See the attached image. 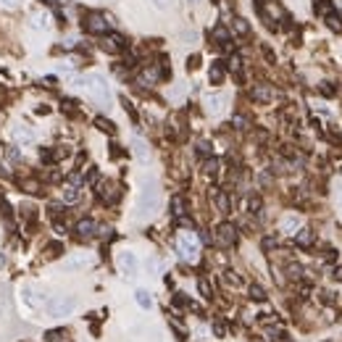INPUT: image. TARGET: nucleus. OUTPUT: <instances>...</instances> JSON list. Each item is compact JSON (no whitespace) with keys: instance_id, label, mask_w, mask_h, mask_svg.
<instances>
[{"instance_id":"f257e3e1","label":"nucleus","mask_w":342,"mask_h":342,"mask_svg":"<svg viewBox=\"0 0 342 342\" xmlns=\"http://www.w3.org/2000/svg\"><path fill=\"white\" fill-rule=\"evenodd\" d=\"M74 90H84L87 95L92 98V103H98L100 108H111V87L103 79L100 74H87V76H79L74 79L71 84Z\"/></svg>"},{"instance_id":"f03ea898","label":"nucleus","mask_w":342,"mask_h":342,"mask_svg":"<svg viewBox=\"0 0 342 342\" xmlns=\"http://www.w3.org/2000/svg\"><path fill=\"white\" fill-rule=\"evenodd\" d=\"M177 253H179V258L182 261H187V263H195L197 261V255H200V237L197 235H192V232H179L177 235Z\"/></svg>"},{"instance_id":"7ed1b4c3","label":"nucleus","mask_w":342,"mask_h":342,"mask_svg":"<svg viewBox=\"0 0 342 342\" xmlns=\"http://www.w3.org/2000/svg\"><path fill=\"white\" fill-rule=\"evenodd\" d=\"M158 182L155 179H145L142 182V190H139V203H137V211L139 216H150L155 208H158Z\"/></svg>"},{"instance_id":"20e7f679","label":"nucleus","mask_w":342,"mask_h":342,"mask_svg":"<svg viewBox=\"0 0 342 342\" xmlns=\"http://www.w3.org/2000/svg\"><path fill=\"white\" fill-rule=\"evenodd\" d=\"M48 308V314L50 316H55V319H61V316H69L71 310L76 308V298H71V295H55V298L45 305Z\"/></svg>"},{"instance_id":"39448f33","label":"nucleus","mask_w":342,"mask_h":342,"mask_svg":"<svg viewBox=\"0 0 342 342\" xmlns=\"http://www.w3.org/2000/svg\"><path fill=\"white\" fill-rule=\"evenodd\" d=\"M168 74V66H155V64H150V66H142V71L137 74V82L142 84V87H153L155 82L161 79V76H166Z\"/></svg>"},{"instance_id":"423d86ee","label":"nucleus","mask_w":342,"mask_h":342,"mask_svg":"<svg viewBox=\"0 0 342 342\" xmlns=\"http://www.w3.org/2000/svg\"><path fill=\"white\" fill-rule=\"evenodd\" d=\"M216 245H221V247H235L237 245V226L235 224H219L216 226Z\"/></svg>"},{"instance_id":"0eeeda50","label":"nucleus","mask_w":342,"mask_h":342,"mask_svg":"<svg viewBox=\"0 0 342 342\" xmlns=\"http://www.w3.org/2000/svg\"><path fill=\"white\" fill-rule=\"evenodd\" d=\"M84 29L90 35H108V29H111V21H108L103 13H87V19H84Z\"/></svg>"},{"instance_id":"6e6552de","label":"nucleus","mask_w":342,"mask_h":342,"mask_svg":"<svg viewBox=\"0 0 342 342\" xmlns=\"http://www.w3.org/2000/svg\"><path fill=\"white\" fill-rule=\"evenodd\" d=\"M116 263H119L121 274H124V276H129V279H132V276H137V271H139V261H137V255H134V253H129V250L119 253Z\"/></svg>"},{"instance_id":"1a4fd4ad","label":"nucleus","mask_w":342,"mask_h":342,"mask_svg":"<svg viewBox=\"0 0 342 342\" xmlns=\"http://www.w3.org/2000/svg\"><path fill=\"white\" fill-rule=\"evenodd\" d=\"M206 111L208 113H221L224 111V105H226V95H224V92H211V95H206Z\"/></svg>"},{"instance_id":"9d476101","label":"nucleus","mask_w":342,"mask_h":342,"mask_svg":"<svg viewBox=\"0 0 342 342\" xmlns=\"http://www.w3.org/2000/svg\"><path fill=\"white\" fill-rule=\"evenodd\" d=\"M100 48L105 53H121L124 48H127V42H124V37H119V35H103L100 37Z\"/></svg>"},{"instance_id":"9b49d317","label":"nucleus","mask_w":342,"mask_h":342,"mask_svg":"<svg viewBox=\"0 0 342 342\" xmlns=\"http://www.w3.org/2000/svg\"><path fill=\"white\" fill-rule=\"evenodd\" d=\"M21 300H24V305H29V308H42V305H45V295H42L40 290H35V287H24V290H21Z\"/></svg>"},{"instance_id":"f8f14e48","label":"nucleus","mask_w":342,"mask_h":342,"mask_svg":"<svg viewBox=\"0 0 342 342\" xmlns=\"http://www.w3.org/2000/svg\"><path fill=\"white\" fill-rule=\"evenodd\" d=\"M95 192H98V197L103 200V203H108V206H111V203H116V200H119V190L113 187L111 182H100Z\"/></svg>"},{"instance_id":"ddd939ff","label":"nucleus","mask_w":342,"mask_h":342,"mask_svg":"<svg viewBox=\"0 0 342 342\" xmlns=\"http://www.w3.org/2000/svg\"><path fill=\"white\" fill-rule=\"evenodd\" d=\"M11 137L13 139H16V142L19 145H32L35 142V132L32 129H29V127H24V124H19V127H13V132H11Z\"/></svg>"},{"instance_id":"4468645a","label":"nucleus","mask_w":342,"mask_h":342,"mask_svg":"<svg viewBox=\"0 0 342 342\" xmlns=\"http://www.w3.org/2000/svg\"><path fill=\"white\" fill-rule=\"evenodd\" d=\"M87 266H92V255L90 253H76V255H71L66 261L69 271H79V269H87Z\"/></svg>"},{"instance_id":"2eb2a0df","label":"nucleus","mask_w":342,"mask_h":342,"mask_svg":"<svg viewBox=\"0 0 342 342\" xmlns=\"http://www.w3.org/2000/svg\"><path fill=\"white\" fill-rule=\"evenodd\" d=\"M29 24H32V29H37V32H48L50 29V13L48 11H35Z\"/></svg>"},{"instance_id":"dca6fc26","label":"nucleus","mask_w":342,"mask_h":342,"mask_svg":"<svg viewBox=\"0 0 342 342\" xmlns=\"http://www.w3.org/2000/svg\"><path fill=\"white\" fill-rule=\"evenodd\" d=\"M74 232L79 237H92L98 232V224H95V219H90V216H87V219H79V221L74 224Z\"/></svg>"},{"instance_id":"f3484780","label":"nucleus","mask_w":342,"mask_h":342,"mask_svg":"<svg viewBox=\"0 0 342 342\" xmlns=\"http://www.w3.org/2000/svg\"><path fill=\"white\" fill-rule=\"evenodd\" d=\"M250 98H253L255 103H261V105H266V103L274 98V92H271L269 84H255V87L250 90Z\"/></svg>"},{"instance_id":"a211bd4d","label":"nucleus","mask_w":342,"mask_h":342,"mask_svg":"<svg viewBox=\"0 0 342 342\" xmlns=\"http://www.w3.org/2000/svg\"><path fill=\"white\" fill-rule=\"evenodd\" d=\"M224 74H226V64H224V61H213V64H211V71H208L211 84H221Z\"/></svg>"},{"instance_id":"6ab92c4d","label":"nucleus","mask_w":342,"mask_h":342,"mask_svg":"<svg viewBox=\"0 0 342 342\" xmlns=\"http://www.w3.org/2000/svg\"><path fill=\"white\" fill-rule=\"evenodd\" d=\"M213 40H216V45H221V48H226V50L232 48V35L226 32V26H221V24L213 29Z\"/></svg>"},{"instance_id":"aec40b11","label":"nucleus","mask_w":342,"mask_h":342,"mask_svg":"<svg viewBox=\"0 0 342 342\" xmlns=\"http://www.w3.org/2000/svg\"><path fill=\"white\" fill-rule=\"evenodd\" d=\"M295 242H298L300 247H310L316 242V235L310 229H298V232H295Z\"/></svg>"},{"instance_id":"412c9836","label":"nucleus","mask_w":342,"mask_h":342,"mask_svg":"<svg viewBox=\"0 0 342 342\" xmlns=\"http://www.w3.org/2000/svg\"><path fill=\"white\" fill-rule=\"evenodd\" d=\"M219 171H221V163H219V158H206V163H203V174L206 177H211V179H216L219 177Z\"/></svg>"},{"instance_id":"4be33fe9","label":"nucleus","mask_w":342,"mask_h":342,"mask_svg":"<svg viewBox=\"0 0 342 342\" xmlns=\"http://www.w3.org/2000/svg\"><path fill=\"white\" fill-rule=\"evenodd\" d=\"M324 21H326V26L332 29V32H337V35H342V16L337 11H332V13H326L324 16Z\"/></svg>"},{"instance_id":"5701e85b","label":"nucleus","mask_w":342,"mask_h":342,"mask_svg":"<svg viewBox=\"0 0 342 342\" xmlns=\"http://www.w3.org/2000/svg\"><path fill=\"white\" fill-rule=\"evenodd\" d=\"M132 148H134V155H137V158L139 161H148L150 158V150H148V142H145V139H134V142H132Z\"/></svg>"},{"instance_id":"b1692460","label":"nucleus","mask_w":342,"mask_h":342,"mask_svg":"<svg viewBox=\"0 0 342 342\" xmlns=\"http://www.w3.org/2000/svg\"><path fill=\"white\" fill-rule=\"evenodd\" d=\"M171 216H174V219H182L184 216V197L182 195L171 197Z\"/></svg>"},{"instance_id":"393cba45","label":"nucleus","mask_w":342,"mask_h":342,"mask_svg":"<svg viewBox=\"0 0 342 342\" xmlns=\"http://www.w3.org/2000/svg\"><path fill=\"white\" fill-rule=\"evenodd\" d=\"M216 208H219L221 213H229V211H232V200H229L226 192H219V195H216Z\"/></svg>"},{"instance_id":"a878e982","label":"nucleus","mask_w":342,"mask_h":342,"mask_svg":"<svg viewBox=\"0 0 342 342\" xmlns=\"http://www.w3.org/2000/svg\"><path fill=\"white\" fill-rule=\"evenodd\" d=\"M95 127H98V129H103L105 134H116V124H113V121H108V119H103V116H98V119H95Z\"/></svg>"},{"instance_id":"bb28decb","label":"nucleus","mask_w":342,"mask_h":342,"mask_svg":"<svg viewBox=\"0 0 342 342\" xmlns=\"http://www.w3.org/2000/svg\"><path fill=\"white\" fill-rule=\"evenodd\" d=\"M134 300H137V305H139V308H150V305H153L150 292H148V290H137V292H134Z\"/></svg>"},{"instance_id":"cd10ccee","label":"nucleus","mask_w":342,"mask_h":342,"mask_svg":"<svg viewBox=\"0 0 342 342\" xmlns=\"http://www.w3.org/2000/svg\"><path fill=\"white\" fill-rule=\"evenodd\" d=\"M247 292H250V300H255V303L266 300V290H263L261 284H250V287H247Z\"/></svg>"},{"instance_id":"c85d7f7f","label":"nucleus","mask_w":342,"mask_h":342,"mask_svg":"<svg viewBox=\"0 0 342 342\" xmlns=\"http://www.w3.org/2000/svg\"><path fill=\"white\" fill-rule=\"evenodd\" d=\"M295 229H300V219L298 216H284L282 219V232H295Z\"/></svg>"},{"instance_id":"c756f323","label":"nucleus","mask_w":342,"mask_h":342,"mask_svg":"<svg viewBox=\"0 0 342 342\" xmlns=\"http://www.w3.org/2000/svg\"><path fill=\"white\" fill-rule=\"evenodd\" d=\"M197 290H200V295H203L206 300H211V298H213V287H211L208 279H197Z\"/></svg>"},{"instance_id":"7c9ffc66","label":"nucleus","mask_w":342,"mask_h":342,"mask_svg":"<svg viewBox=\"0 0 342 342\" xmlns=\"http://www.w3.org/2000/svg\"><path fill=\"white\" fill-rule=\"evenodd\" d=\"M332 11H334L332 0H316V13L319 16H326V13H332Z\"/></svg>"},{"instance_id":"2f4dec72","label":"nucleus","mask_w":342,"mask_h":342,"mask_svg":"<svg viewBox=\"0 0 342 342\" xmlns=\"http://www.w3.org/2000/svg\"><path fill=\"white\" fill-rule=\"evenodd\" d=\"M76 200H79V187L69 184V187L64 190V203H76Z\"/></svg>"},{"instance_id":"473e14b6","label":"nucleus","mask_w":342,"mask_h":342,"mask_svg":"<svg viewBox=\"0 0 342 342\" xmlns=\"http://www.w3.org/2000/svg\"><path fill=\"white\" fill-rule=\"evenodd\" d=\"M66 337V329H50V332H45V342H64Z\"/></svg>"},{"instance_id":"72a5a7b5","label":"nucleus","mask_w":342,"mask_h":342,"mask_svg":"<svg viewBox=\"0 0 342 342\" xmlns=\"http://www.w3.org/2000/svg\"><path fill=\"white\" fill-rule=\"evenodd\" d=\"M195 153L200 155V158H211V142H208V139H200L197 148H195Z\"/></svg>"},{"instance_id":"f704fd0d","label":"nucleus","mask_w":342,"mask_h":342,"mask_svg":"<svg viewBox=\"0 0 342 342\" xmlns=\"http://www.w3.org/2000/svg\"><path fill=\"white\" fill-rule=\"evenodd\" d=\"M261 206H263V200H261L258 195H250V197H247V211H250V213H261Z\"/></svg>"},{"instance_id":"c9c22d12","label":"nucleus","mask_w":342,"mask_h":342,"mask_svg":"<svg viewBox=\"0 0 342 342\" xmlns=\"http://www.w3.org/2000/svg\"><path fill=\"white\" fill-rule=\"evenodd\" d=\"M224 282H229V284H235V287H240V284H242V279H240V276H237L235 271H232V269H229V271H224Z\"/></svg>"},{"instance_id":"e433bc0d","label":"nucleus","mask_w":342,"mask_h":342,"mask_svg":"<svg viewBox=\"0 0 342 342\" xmlns=\"http://www.w3.org/2000/svg\"><path fill=\"white\" fill-rule=\"evenodd\" d=\"M235 32L237 35H247V32H250V26H247L245 19H235Z\"/></svg>"},{"instance_id":"4c0bfd02","label":"nucleus","mask_w":342,"mask_h":342,"mask_svg":"<svg viewBox=\"0 0 342 342\" xmlns=\"http://www.w3.org/2000/svg\"><path fill=\"white\" fill-rule=\"evenodd\" d=\"M334 92H337V87H334L332 82H324V84H321V95H324V98H334Z\"/></svg>"},{"instance_id":"58836bf2","label":"nucleus","mask_w":342,"mask_h":342,"mask_svg":"<svg viewBox=\"0 0 342 342\" xmlns=\"http://www.w3.org/2000/svg\"><path fill=\"white\" fill-rule=\"evenodd\" d=\"M287 274H290L292 279H300V276H303V269L298 266V263H290V266H287Z\"/></svg>"},{"instance_id":"ea45409f","label":"nucleus","mask_w":342,"mask_h":342,"mask_svg":"<svg viewBox=\"0 0 342 342\" xmlns=\"http://www.w3.org/2000/svg\"><path fill=\"white\" fill-rule=\"evenodd\" d=\"M240 66H242V61H240V55H232L229 58V69L235 71V74H240Z\"/></svg>"},{"instance_id":"a19ab883","label":"nucleus","mask_w":342,"mask_h":342,"mask_svg":"<svg viewBox=\"0 0 342 342\" xmlns=\"http://www.w3.org/2000/svg\"><path fill=\"white\" fill-rule=\"evenodd\" d=\"M213 332H216V337H224L226 334V324L224 321H216L213 324Z\"/></svg>"},{"instance_id":"79ce46f5","label":"nucleus","mask_w":342,"mask_h":342,"mask_svg":"<svg viewBox=\"0 0 342 342\" xmlns=\"http://www.w3.org/2000/svg\"><path fill=\"white\" fill-rule=\"evenodd\" d=\"M121 103H124V108H127V113L132 116V121H137V111H134V108H132V103H129L127 98H121Z\"/></svg>"},{"instance_id":"37998d69","label":"nucleus","mask_w":342,"mask_h":342,"mask_svg":"<svg viewBox=\"0 0 342 342\" xmlns=\"http://www.w3.org/2000/svg\"><path fill=\"white\" fill-rule=\"evenodd\" d=\"M6 155H8V158H13V161H19V158H21V153H19L16 148H6Z\"/></svg>"},{"instance_id":"c03bdc74","label":"nucleus","mask_w":342,"mask_h":342,"mask_svg":"<svg viewBox=\"0 0 342 342\" xmlns=\"http://www.w3.org/2000/svg\"><path fill=\"white\" fill-rule=\"evenodd\" d=\"M48 255H61V245H58V242L48 245Z\"/></svg>"},{"instance_id":"a18cd8bd","label":"nucleus","mask_w":342,"mask_h":342,"mask_svg":"<svg viewBox=\"0 0 342 342\" xmlns=\"http://www.w3.org/2000/svg\"><path fill=\"white\" fill-rule=\"evenodd\" d=\"M48 211H50L53 216H58L61 211H64V206H55V203H50V206H48Z\"/></svg>"},{"instance_id":"49530a36","label":"nucleus","mask_w":342,"mask_h":342,"mask_svg":"<svg viewBox=\"0 0 342 342\" xmlns=\"http://www.w3.org/2000/svg\"><path fill=\"white\" fill-rule=\"evenodd\" d=\"M235 127H237V129H245V119H242V116L235 119Z\"/></svg>"},{"instance_id":"de8ad7c7","label":"nucleus","mask_w":342,"mask_h":342,"mask_svg":"<svg viewBox=\"0 0 342 342\" xmlns=\"http://www.w3.org/2000/svg\"><path fill=\"white\" fill-rule=\"evenodd\" d=\"M263 247H266V250H269V247H276V240H269L266 237V240H263Z\"/></svg>"},{"instance_id":"09e8293b","label":"nucleus","mask_w":342,"mask_h":342,"mask_svg":"<svg viewBox=\"0 0 342 342\" xmlns=\"http://www.w3.org/2000/svg\"><path fill=\"white\" fill-rule=\"evenodd\" d=\"M334 279H337V282H342V266L334 269Z\"/></svg>"},{"instance_id":"8fccbe9b","label":"nucleus","mask_w":342,"mask_h":342,"mask_svg":"<svg viewBox=\"0 0 342 342\" xmlns=\"http://www.w3.org/2000/svg\"><path fill=\"white\" fill-rule=\"evenodd\" d=\"M153 3L158 6V8H166V6H168V0H153Z\"/></svg>"},{"instance_id":"3c124183","label":"nucleus","mask_w":342,"mask_h":342,"mask_svg":"<svg viewBox=\"0 0 342 342\" xmlns=\"http://www.w3.org/2000/svg\"><path fill=\"white\" fill-rule=\"evenodd\" d=\"M187 3H197V0H187Z\"/></svg>"},{"instance_id":"603ef678","label":"nucleus","mask_w":342,"mask_h":342,"mask_svg":"<svg viewBox=\"0 0 342 342\" xmlns=\"http://www.w3.org/2000/svg\"><path fill=\"white\" fill-rule=\"evenodd\" d=\"M339 171H342V168H339Z\"/></svg>"}]
</instances>
